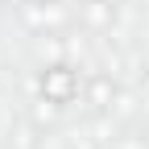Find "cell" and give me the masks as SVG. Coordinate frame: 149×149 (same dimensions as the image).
<instances>
[{"label":"cell","mask_w":149,"mask_h":149,"mask_svg":"<svg viewBox=\"0 0 149 149\" xmlns=\"http://www.w3.org/2000/svg\"><path fill=\"white\" fill-rule=\"evenodd\" d=\"M42 95H46V104H54V108L70 104L74 95H79V79H74V70H66V66H50V70L42 74Z\"/></svg>","instance_id":"1"},{"label":"cell","mask_w":149,"mask_h":149,"mask_svg":"<svg viewBox=\"0 0 149 149\" xmlns=\"http://www.w3.org/2000/svg\"><path fill=\"white\" fill-rule=\"evenodd\" d=\"M87 21H91V25H108V21H112V13H108L104 0H91V4H87Z\"/></svg>","instance_id":"2"},{"label":"cell","mask_w":149,"mask_h":149,"mask_svg":"<svg viewBox=\"0 0 149 149\" xmlns=\"http://www.w3.org/2000/svg\"><path fill=\"white\" fill-rule=\"evenodd\" d=\"M108 91H112L108 79H95V83H91V100H95V108H108Z\"/></svg>","instance_id":"3"},{"label":"cell","mask_w":149,"mask_h":149,"mask_svg":"<svg viewBox=\"0 0 149 149\" xmlns=\"http://www.w3.org/2000/svg\"><path fill=\"white\" fill-rule=\"evenodd\" d=\"M4 4H25V0H4Z\"/></svg>","instance_id":"4"},{"label":"cell","mask_w":149,"mask_h":149,"mask_svg":"<svg viewBox=\"0 0 149 149\" xmlns=\"http://www.w3.org/2000/svg\"><path fill=\"white\" fill-rule=\"evenodd\" d=\"M145 145H149V128H145Z\"/></svg>","instance_id":"5"}]
</instances>
